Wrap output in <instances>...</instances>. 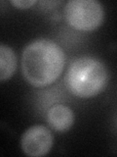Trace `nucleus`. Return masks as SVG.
<instances>
[{"mask_svg":"<svg viewBox=\"0 0 117 157\" xmlns=\"http://www.w3.org/2000/svg\"><path fill=\"white\" fill-rule=\"evenodd\" d=\"M66 64L62 48L55 41L38 38L29 42L22 54V71L26 81L35 87L56 82Z\"/></svg>","mask_w":117,"mask_h":157,"instance_id":"1","label":"nucleus"},{"mask_svg":"<svg viewBox=\"0 0 117 157\" xmlns=\"http://www.w3.org/2000/svg\"><path fill=\"white\" fill-rule=\"evenodd\" d=\"M108 82V71L101 60L84 56L73 60L67 69L66 86L73 95L91 98L100 94Z\"/></svg>","mask_w":117,"mask_h":157,"instance_id":"2","label":"nucleus"},{"mask_svg":"<svg viewBox=\"0 0 117 157\" xmlns=\"http://www.w3.org/2000/svg\"><path fill=\"white\" fill-rule=\"evenodd\" d=\"M65 18L76 31L92 32L104 23L105 10L97 0H70L65 6Z\"/></svg>","mask_w":117,"mask_h":157,"instance_id":"3","label":"nucleus"},{"mask_svg":"<svg viewBox=\"0 0 117 157\" xmlns=\"http://www.w3.org/2000/svg\"><path fill=\"white\" fill-rule=\"evenodd\" d=\"M54 139L51 131L42 125H34L23 132L21 137V147L27 156L40 157L52 149Z\"/></svg>","mask_w":117,"mask_h":157,"instance_id":"4","label":"nucleus"},{"mask_svg":"<svg viewBox=\"0 0 117 157\" xmlns=\"http://www.w3.org/2000/svg\"><path fill=\"white\" fill-rule=\"evenodd\" d=\"M46 120L53 130L65 132L72 128L74 123V113L66 105L56 104L48 110Z\"/></svg>","mask_w":117,"mask_h":157,"instance_id":"5","label":"nucleus"},{"mask_svg":"<svg viewBox=\"0 0 117 157\" xmlns=\"http://www.w3.org/2000/svg\"><path fill=\"white\" fill-rule=\"evenodd\" d=\"M17 69V56L13 49L0 44V81L4 82L11 78Z\"/></svg>","mask_w":117,"mask_h":157,"instance_id":"6","label":"nucleus"},{"mask_svg":"<svg viewBox=\"0 0 117 157\" xmlns=\"http://www.w3.org/2000/svg\"><path fill=\"white\" fill-rule=\"evenodd\" d=\"M14 7H16L18 9H28L32 7L34 4H36V0H11L10 1Z\"/></svg>","mask_w":117,"mask_h":157,"instance_id":"7","label":"nucleus"}]
</instances>
